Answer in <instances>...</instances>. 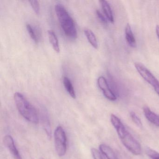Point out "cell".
Wrapping results in <instances>:
<instances>
[{
	"mask_svg": "<svg viewBox=\"0 0 159 159\" xmlns=\"http://www.w3.org/2000/svg\"><path fill=\"white\" fill-rule=\"evenodd\" d=\"M110 120L123 145L134 155H140L142 152L141 145L128 132L120 118L114 114H111Z\"/></svg>",
	"mask_w": 159,
	"mask_h": 159,
	"instance_id": "6da1fadb",
	"label": "cell"
},
{
	"mask_svg": "<svg viewBox=\"0 0 159 159\" xmlns=\"http://www.w3.org/2000/svg\"><path fill=\"white\" fill-rule=\"evenodd\" d=\"M55 11L65 35L70 39H76L78 33L74 21L65 7L61 4H57Z\"/></svg>",
	"mask_w": 159,
	"mask_h": 159,
	"instance_id": "7a4b0ae2",
	"label": "cell"
},
{
	"mask_svg": "<svg viewBox=\"0 0 159 159\" xmlns=\"http://www.w3.org/2000/svg\"><path fill=\"white\" fill-rule=\"evenodd\" d=\"M15 102L19 113L30 122L37 124L39 122V117L37 110L29 102L24 95L20 93H15Z\"/></svg>",
	"mask_w": 159,
	"mask_h": 159,
	"instance_id": "3957f363",
	"label": "cell"
},
{
	"mask_svg": "<svg viewBox=\"0 0 159 159\" xmlns=\"http://www.w3.org/2000/svg\"><path fill=\"white\" fill-rule=\"evenodd\" d=\"M135 67L141 77L150 84L159 96V81L144 65L139 62L134 64Z\"/></svg>",
	"mask_w": 159,
	"mask_h": 159,
	"instance_id": "277c9868",
	"label": "cell"
},
{
	"mask_svg": "<svg viewBox=\"0 0 159 159\" xmlns=\"http://www.w3.org/2000/svg\"><path fill=\"white\" fill-rule=\"evenodd\" d=\"M54 142L57 154L59 156H64L67 150L66 135L65 130L60 125L55 130Z\"/></svg>",
	"mask_w": 159,
	"mask_h": 159,
	"instance_id": "5b68a950",
	"label": "cell"
},
{
	"mask_svg": "<svg viewBox=\"0 0 159 159\" xmlns=\"http://www.w3.org/2000/svg\"><path fill=\"white\" fill-rule=\"evenodd\" d=\"M98 84L100 90L103 92V94L106 98L111 101L117 100V97L112 92L109 86L107 80L103 76H100L98 79Z\"/></svg>",
	"mask_w": 159,
	"mask_h": 159,
	"instance_id": "8992f818",
	"label": "cell"
},
{
	"mask_svg": "<svg viewBox=\"0 0 159 159\" xmlns=\"http://www.w3.org/2000/svg\"><path fill=\"white\" fill-rule=\"evenodd\" d=\"M3 143L6 148L9 149L11 154L14 159H22L21 155L15 144L12 137L10 135H7L3 138Z\"/></svg>",
	"mask_w": 159,
	"mask_h": 159,
	"instance_id": "52a82bcc",
	"label": "cell"
},
{
	"mask_svg": "<svg viewBox=\"0 0 159 159\" xmlns=\"http://www.w3.org/2000/svg\"><path fill=\"white\" fill-rule=\"evenodd\" d=\"M143 112L146 119L156 126L159 127V116L151 110L148 107H143Z\"/></svg>",
	"mask_w": 159,
	"mask_h": 159,
	"instance_id": "ba28073f",
	"label": "cell"
},
{
	"mask_svg": "<svg viewBox=\"0 0 159 159\" xmlns=\"http://www.w3.org/2000/svg\"><path fill=\"white\" fill-rule=\"evenodd\" d=\"M125 39L128 45L132 48H136V43L130 24H127L125 26Z\"/></svg>",
	"mask_w": 159,
	"mask_h": 159,
	"instance_id": "9c48e42d",
	"label": "cell"
},
{
	"mask_svg": "<svg viewBox=\"0 0 159 159\" xmlns=\"http://www.w3.org/2000/svg\"><path fill=\"white\" fill-rule=\"evenodd\" d=\"M42 123L44 131L49 138L51 139L52 137V129L51 123L49 116L45 111H43L41 114Z\"/></svg>",
	"mask_w": 159,
	"mask_h": 159,
	"instance_id": "30bf717a",
	"label": "cell"
},
{
	"mask_svg": "<svg viewBox=\"0 0 159 159\" xmlns=\"http://www.w3.org/2000/svg\"><path fill=\"white\" fill-rule=\"evenodd\" d=\"M99 148L101 153L104 154L107 159H119L113 150L106 144H100Z\"/></svg>",
	"mask_w": 159,
	"mask_h": 159,
	"instance_id": "8fae6325",
	"label": "cell"
},
{
	"mask_svg": "<svg viewBox=\"0 0 159 159\" xmlns=\"http://www.w3.org/2000/svg\"><path fill=\"white\" fill-rule=\"evenodd\" d=\"M102 7V10L108 20L111 23H114V17L112 10L111 8L110 5L108 2L104 0H101L99 1Z\"/></svg>",
	"mask_w": 159,
	"mask_h": 159,
	"instance_id": "7c38bea8",
	"label": "cell"
},
{
	"mask_svg": "<svg viewBox=\"0 0 159 159\" xmlns=\"http://www.w3.org/2000/svg\"><path fill=\"white\" fill-rule=\"evenodd\" d=\"M48 34L49 41L52 46L54 50L56 52L59 53L60 52V48H59L58 39L56 35L52 30H49L48 31Z\"/></svg>",
	"mask_w": 159,
	"mask_h": 159,
	"instance_id": "4fadbf2b",
	"label": "cell"
},
{
	"mask_svg": "<svg viewBox=\"0 0 159 159\" xmlns=\"http://www.w3.org/2000/svg\"><path fill=\"white\" fill-rule=\"evenodd\" d=\"M84 33L90 44L95 49H97L98 48V43L96 37L93 32L91 30L86 29L84 30Z\"/></svg>",
	"mask_w": 159,
	"mask_h": 159,
	"instance_id": "5bb4252c",
	"label": "cell"
},
{
	"mask_svg": "<svg viewBox=\"0 0 159 159\" xmlns=\"http://www.w3.org/2000/svg\"><path fill=\"white\" fill-rule=\"evenodd\" d=\"M63 83L66 90L69 94L73 98H76V93L70 79L68 77H64L63 79Z\"/></svg>",
	"mask_w": 159,
	"mask_h": 159,
	"instance_id": "9a60e30c",
	"label": "cell"
},
{
	"mask_svg": "<svg viewBox=\"0 0 159 159\" xmlns=\"http://www.w3.org/2000/svg\"><path fill=\"white\" fill-rule=\"evenodd\" d=\"M146 153L147 155L151 159H159V153L156 151L147 148L146 150Z\"/></svg>",
	"mask_w": 159,
	"mask_h": 159,
	"instance_id": "2e32d148",
	"label": "cell"
},
{
	"mask_svg": "<svg viewBox=\"0 0 159 159\" xmlns=\"http://www.w3.org/2000/svg\"><path fill=\"white\" fill-rule=\"evenodd\" d=\"M130 116L132 119V120L139 127H141L142 126V123L141 120H140L138 116L136 114L134 111H131L130 113Z\"/></svg>",
	"mask_w": 159,
	"mask_h": 159,
	"instance_id": "e0dca14e",
	"label": "cell"
},
{
	"mask_svg": "<svg viewBox=\"0 0 159 159\" xmlns=\"http://www.w3.org/2000/svg\"><path fill=\"white\" fill-rule=\"evenodd\" d=\"M27 29L28 31L29 34L30 36L31 37V39H32L33 41L36 43L38 42V39L37 38V35H36V33L35 31L33 30V28L30 25H27Z\"/></svg>",
	"mask_w": 159,
	"mask_h": 159,
	"instance_id": "ac0fdd59",
	"label": "cell"
},
{
	"mask_svg": "<svg viewBox=\"0 0 159 159\" xmlns=\"http://www.w3.org/2000/svg\"><path fill=\"white\" fill-rule=\"evenodd\" d=\"M30 3L32 9L34 10L36 14L39 15L40 13V5L39 2L38 1H30Z\"/></svg>",
	"mask_w": 159,
	"mask_h": 159,
	"instance_id": "d6986e66",
	"label": "cell"
},
{
	"mask_svg": "<svg viewBox=\"0 0 159 159\" xmlns=\"http://www.w3.org/2000/svg\"><path fill=\"white\" fill-rule=\"evenodd\" d=\"M91 152L93 159H103L100 152L97 149L92 148L91 149Z\"/></svg>",
	"mask_w": 159,
	"mask_h": 159,
	"instance_id": "ffe728a7",
	"label": "cell"
},
{
	"mask_svg": "<svg viewBox=\"0 0 159 159\" xmlns=\"http://www.w3.org/2000/svg\"><path fill=\"white\" fill-rule=\"evenodd\" d=\"M96 15L98 19H99V20H100L101 23L104 24H107V21L106 17L102 14V13H101L100 11L97 10V11H96Z\"/></svg>",
	"mask_w": 159,
	"mask_h": 159,
	"instance_id": "44dd1931",
	"label": "cell"
},
{
	"mask_svg": "<svg viewBox=\"0 0 159 159\" xmlns=\"http://www.w3.org/2000/svg\"><path fill=\"white\" fill-rule=\"evenodd\" d=\"M155 31H156L157 37L159 39V25H156V28H155Z\"/></svg>",
	"mask_w": 159,
	"mask_h": 159,
	"instance_id": "7402d4cb",
	"label": "cell"
},
{
	"mask_svg": "<svg viewBox=\"0 0 159 159\" xmlns=\"http://www.w3.org/2000/svg\"><path fill=\"white\" fill-rule=\"evenodd\" d=\"M40 159H43V158H41Z\"/></svg>",
	"mask_w": 159,
	"mask_h": 159,
	"instance_id": "603a6c76",
	"label": "cell"
}]
</instances>
